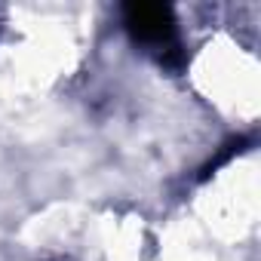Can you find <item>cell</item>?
Here are the masks:
<instances>
[{"label":"cell","instance_id":"1","mask_svg":"<svg viewBox=\"0 0 261 261\" xmlns=\"http://www.w3.org/2000/svg\"><path fill=\"white\" fill-rule=\"evenodd\" d=\"M126 25L145 43H169L172 37V22L163 7H129Z\"/></svg>","mask_w":261,"mask_h":261}]
</instances>
